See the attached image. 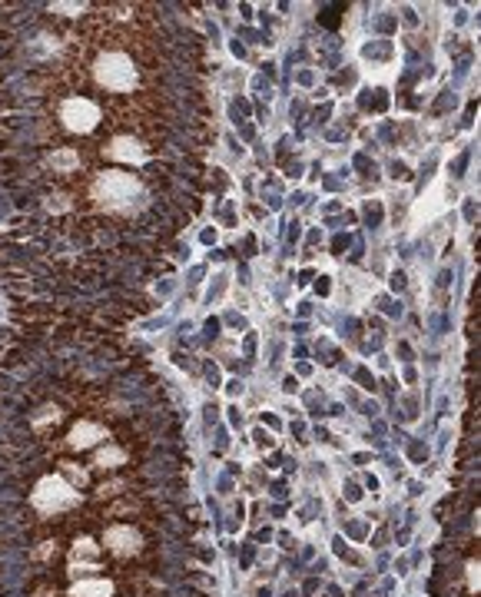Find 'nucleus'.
Segmentation results:
<instances>
[{"instance_id":"nucleus-1","label":"nucleus","mask_w":481,"mask_h":597,"mask_svg":"<svg viewBox=\"0 0 481 597\" xmlns=\"http://www.w3.org/2000/svg\"><path fill=\"white\" fill-rule=\"evenodd\" d=\"M362 53H365V56H388L392 47H388V40H382V43H365Z\"/></svg>"},{"instance_id":"nucleus-2","label":"nucleus","mask_w":481,"mask_h":597,"mask_svg":"<svg viewBox=\"0 0 481 597\" xmlns=\"http://www.w3.org/2000/svg\"><path fill=\"white\" fill-rule=\"evenodd\" d=\"M365 223H369V226H378V223H382V206H378V203H369V206H365Z\"/></svg>"},{"instance_id":"nucleus-3","label":"nucleus","mask_w":481,"mask_h":597,"mask_svg":"<svg viewBox=\"0 0 481 597\" xmlns=\"http://www.w3.org/2000/svg\"><path fill=\"white\" fill-rule=\"evenodd\" d=\"M319 20L325 23V27H339V7H322Z\"/></svg>"},{"instance_id":"nucleus-4","label":"nucleus","mask_w":481,"mask_h":597,"mask_svg":"<svg viewBox=\"0 0 481 597\" xmlns=\"http://www.w3.org/2000/svg\"><path fill=\"white\" fill-rule=\"evenodd\" d=\"M408 455H411V461H425L428 448H425L422 442H411V445H408Z\"/></svg>"},{"instance_id":"nucleus-5","label":"nucleus","mask_w":481,"mask_h":597,"mask_svg":"<svg viewBox=\"0 0 481 597\" xmlns=\"http://www.w3.org/2000/svg\"><path fill=\"white\" fill-rule=\"evenodd\" d=\"M355 166H358V169H365V176H375V166L369 163V156H365V153H358V156H355Z\"/></svg>"},{"instance_id":"nucleus-6","label":"nucleus","mask_w":481,"mask_h":597,"mask_svg":"<svg viewBox=\"0 0 481 597\" xmlns=\"http://www.w3.org/2000/svg\"><path fill=\"white\" fill-rule=\"evenodd\" d=\"M355 379L362 382V388H375V382H372V375L365 372V368H358V372H355Z\"/></svg>"},{"instance_id":"nucleus-7","label":"nucleus","mask_w":481,"mask_h":597,"mask_svg":"<svg viewBox=\"0 0 481 597\" xmlns=\"http://www.w3.org/2000/svg\"><path fill=\"white\" fill-rule=\"evenodd\" d=\"M349 534H352V538H362V534H365V521H352V524H349Z\"/></svg>"},{"instance_id":"nucleus-8","label":"nucleus","mask_w":481,"mask_h":597,"mask_svg":"<svg viewBox=\"0 0 481 597\" xmlns=\"http://www.w3.org/2000/svg\"><path fill=\"white\" fill-rule=\"evenodd\" d=\"M468 156H471V153H461L458 160H455V176H461V173H465V166H468Z\"/></svg>"},{"instance_id":"nucleus-9","label":"nucleus","mask_w":481,"mask_h":597,"mask_svg":"<svg viewBox=\"0 0 481 597\" xmlns=\"http://www.w3.org/2000/svg\"><path fill=\"white\" fill-rule=\"evenodd\" d=\"M345 498H349V501H358V498H362L358 485H352V481H349V485H345Z\"/></svg>"},{"instance_id":"nucleus-10","label":"nucleus","mask_w":481,"mask_h":597,"mask_svg":"<svg viewBox=\"0 0 481 597\" xmlns=\"http://www.w3.org/2000/svg\"><path fill=\"white\" fill-rule=\"evenodd\" d=\"M378 30H395V17H378Z\"/></svg>"},{"instance_id":"nucleus-11","label":"nucleus","mask_w":481,"mask_h":597,"mask_svg":"<svg viewBox=\"0 0 481 597\" xmlns=\"http://www.w3.org/2000/svg\"><path fill=\"white\" fill-rule=\"evenodd\" d=\"M206 379H209L213 385H219V368L216 365H206Z\"/></svg>"},{"instance_id":"nucleus-12","label":"nucleus","mask_w":481,"mask_h":597,"mask_svg":"<svg viewBox=\"0 0 481 597\" xmlns=\"http://www.w3.org/2000/svg\"><path fill=\"white\" fill-rule=\"evenodd\" d=\"M252 554H256V548H252V544H246V551H243V568H249V564H252Z\"/></svg>"},{"instance_id":"nucleus-13","label":"nucleus","mask_w":481,"mask_h":597,"mask_svg":"<svg viewBox=\"0 0 481 597\" xmlns=\"http://www.w3.org/2000/svg\"><path fill=\"white\" fill-rule=\"evenodd\" d=\"M392 176H398V179H405V176H408V173H405V166H402V163H392Z\"/></svg>"},{"instance_id":"nucleus-14","label":"nucleus","mask_w":481,"mask_h":597,"mask_svg":"<svg viewBox=\"0 0 481 597\" xmlns=\"http://www.w3.org/2000/svg\"><path fill=\"white\" fill-rule=\"evenodd\" d=\"M302 590H306V594H315V590H319V581H315V577H309V581H306V587H302Z\"/></svg>"},{"instance_id":"nucleus-15","label":"nucleus","mask_w":481,"mask_h":597,"mask_svg":"<svg viewBox=\"0 0 481 597\" xmlns=\"http://www.w3.org/2000/svg\"><path fill=\"white\" fill-rule=\"evenodd\" d=\"M392 289H405V275H402V272L392 275Z\"/></svg>"},{"instance_id":"nucleus-16","label":"nucleus","mask_w":481,"mask_h":597,"mask_svg":"<svg viewBox=\"0 0 481 597\" xmlns=\"http://www.w3.org/2000/svg\"><path fill=\"white\" fill-rule=\"evenodd\" d=\"M256 352V335H246V355H252Z\"/></svg>"},{"instance_id":"nucleus-17","label":"nucleus","mask_w":481,"mask_h":597,"mask_svg":"<svg viewBox=\"0 0 481 597\" xmlns=\"http://www.w3.org/2000/svg\"><path fill=\"white\" fill-rule=\"evenodd\" d=\"M272 494H276V498H286V485H282V481L279 485H272Z\"/></svg>"},{"instance_id":"nucleus-18","label":"nucleus","mask_w":481,"mask_h":597,"mask_svg":"<svg viewBox=\"0 0 481 597\" xmlns=\"http://www.w3.org/2000/svg\"><path fill=\"white\" fill-rule=\"evenodd\" d=\"M229 422H232V425H239V422H243V415H239V408H229Z\"/></svg>"},{"instance_id":"nucleus-19","label":"nucleus","mask_w":481,"mask_h":597,"mask_svg":"<svg viewBox=\"0 0 481 597\" xmlns=\"http://www.w3.org/2000/svg\"><path fill=\"white\" fill-rule=\"evenodd\" d=\"M345 242H349L345 236H335V242H332V246H335V253H339V249H345Z\"/></svg>"},{"instance_id":"nucleus-20","label":"nucleus","mask_w":481,"mask_h":597,"mask_svg":"<svg viewBox=\"0 0 481 597\" xmlns=\"http://www.w3.org/2000/svg\"><path fill=\"white\" fill-rule=\"evenodd\" d=\"M465 216H468V219H474V203H471V199L465 203Z\"/></svg>"},{"instance_id":"nucleus-21","label":"nucleus","mask_w":481,"mask_h":597,"mask_svg":"<svg viewBox=\"0 0 481 597\" xmlns=\"http://www.w3.org/2000/svg\"><path fill=\"white\" fill-rule=\"evenodd\" d=\"M4 212H7V203H4V196H0V216H4Z\"/></svg>"}]
</instances>
